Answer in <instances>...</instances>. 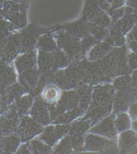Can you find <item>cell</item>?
Instances as JSON below:
<instances>
[{"instance_id": "obj_1", "label": "cell", "mask_w": 137, "mask_h": 154, "mask_svg": "<svg viewBox=\"0 0 137 154\" xmlns=\"http://www.w3.org/2000/svg\"><path fill=\"white\" fill-rule=\"evenodd\" d=\"M128 47L124 45L114 47L103 58L96 61V68L91 85L110 83L116 77L132 73L128 63Z\"/></svg>"}, {"instance_id": "obj_2", "label": "cell", "mask_w": 137, "mask_h": 154, "mask_svg": "<svg viewBox=\"0 0 137 154\" xmlns=\"http://www.w3.org/2000/svg\"><path fill=\"white\" fill-rule=\"evenodd\" d=\"M28 4L14 0H7L4 3L0 12L7 20L12 23L18 29H22L28 24Z\"/></svg>"}, {"instance_id": "obj_3", "label": "cell", "mask_w": 137, "mask_h": 154, "mask_svg": "<svg viewBox=\"0 0 137 154\" xmlns=\"http://www.w3.org/2000/svg\"><path fill=\"white\" fill-rule=\"evenodd\" d=\"M54 84L63 91L74 90L82 85L80 75L75 60L71 61L67 67L56 71Z\"/></svg>"}, {"instance_id": "obj_4", "label": "cell", "mask_w": 137, "mask_h": 154, "mask_svg": "<svg viewBox=\"0 0 137 154\" xmlns=\"http://www.w3.org/2000/svg\"><path fill=\"white\" fill-rule=\"evenodd\" d=\"M58 47L63 51L71 61L80 59V39L69 35L63 30L53 32Z\"/></svg>"}, {"instance_id": "obj_5", "label": "cell", "mask_w": 137, "mask_h": 154, "mask_svg": "<svg viewBox=\"0 0 137 154\" xmlns=\"http://www.w3.org/2000/svg\"><path fill=\"white\" fill-rule=\"evenodd\" d=\"M77 104L75 89L64 90L55 104H48L52 123L54 120L65 112L72 110Z\"/></svg>"}, {"instance_id": "obj_6", "label": "cell", "mask_w": 137, "mask_h": 154, "mask_svg": "<svg viewBox=\"0 0 137 154\" xmlns=\"http://www.w3.org/2000/svg\"><path fill=\"white\" fill-rule=\"evenodd\" d=\"M91 127L92 124L90 120H83L80 118L70 124L68 135L72 143L73 152H82L85 135Z\"/></svg>"}, {"instance_id": "obj_7", "label": "cell", "mask_w": 137, "mask_h": 154, "mask_svg": "<svg viewBox=\"0 0 137 154\" xmlns=\"http://www.w3.org/2000/svg\"><path fill=\"white\" fill-rule=\"evenodd\" d=\"M50 30L48 28H42L37 23L27 24L21 29V51L20 53L30 52L36 48V45L39 36L44 32Z\"/></svg>"}, {"instance_id": "obj_8", "label": "cell", "mask_w": 137, "mask_h": 154, "mask_svg": "<svg viewBox=\"0 0 137 154\" xmlns=\"http://www.w3.org/2000/svg\"><path fill=\"white\" fill-rule=\"evenodd\" d=\"M116 90L110 83L95 85L92 88L90 105L95 106L112 107Z\"/></svg>"}, {"instance_id": "obj_9", "label": "cell", "mask_w": 137, "mask_h": 154, "mask_svg": "<svg viewBox=\"0 0 137 154\" xmlns=\"http://www.w3.org/2000/svg\"><path fill=\"white\" fill-rule=\"evenodd\" d=\"M43 129L42 125L34 121L30 116L25 115L19 119L16 135L22 143H26L39 136Z\"/></svg>"}, {"instance_id": "obj_10", "label": "cell", "mask_w": 137, "mask_h": 154, "mask_svg": "<svg viewBox=\"0 0 137 154\" xmlns=\"http://www.w3.org/2000/svg\"><path fill=\"white\" fill-rule=\"evenodd\" d=\"M21 35L19 32H12L8 35L0 50V61L10 63L20 54Z\"/></svg>"}, {"instance_id": "obj_11", "label": "cell", "mask_w": 137, "mask_h": 154, "mask_svg": "<svg viewBox=\"0 0 137 154\" xmlns=\"http://www.w3.org/2000/svg\"><path fill=\"white\" fill-rule=\"evenodd\" d=\"M70 125L53 124L44 127L38 137L45 143L53 147L62 138L67 135L69 132Z\"/></svg>"}, {"instance_id": "obj_12", "label": "cell", "mask_w": 137, "mask_h": 154, "mask_svg": "<svg viewBox=\"0 0 137 154\" xmlns=\"http://www.w3.org/2000/svg\"><path fill=\"white\" fill-rule=\"evenodd\" d=\"M19 116L13 104L10 105L5 112L0 115V129L3 136L16 134L19 123Z\"/></svg>"}, {"instance_id": "obj_13", "label": "cell", "mask_w": 137, "mask_h": 154, "mask_svg": "<svg viewBox=\"0 0 137 154\" xmlns=\"http://www.w3.org/2000/svg\"><path fill=\"white\" fill-rule=\"evenodd\" d=\"M115 113H110L98 122L91 127L88 130V133L96 134L108 139H115L118 135L115 125Z\"/></svg>"}, {"instance_id": "obj_14", "label": "cell", "mask_w": 137, "mask_h": 154, "mask_svg": "<svg viewBox=\"0 0 137 154\" xmlns=\"http://www.w3.org/2000/svg\"><path fill=\"white\" fill-rule=\"evenodd\" d=\"M29 115L34 121L45 127L52 123L48 104L43 100L40 95L34 98V101L29 111Z\"/></svg>"}, {"instance_id": "obj_15", "label": "cell", "mask_w": 137, "mask_h": 154, "mask_svg": "<svg viewBox=\"0 0 137 154\" xmlns=\"http://www.w3.org/2000/svg\"><path fill=\"white\" fill-rule=\"evenodd\" d=\"M114 144L115 141L112 139L88 132L85 135L82 152H102Z\"/></svg>"}, {"instance_id": "obj_16", "label": "cell", "mask_w": 137, "mask_h": 154, "mask_svg": "<svg viewBox=\"0 0 137 154\" xmlns=\"http://www.w3.org/2000/svg\"><path fill=\"white\" fill-rule=\"evenodd\" d=\"M88 22L86 20L80 17L73 22L55 26L50 28V30L54 32L58 30H63L72 36L80 39L88 33Z\"/></svg>"}, {"instance_id": "obj_17", "label": "cell", "mask_w": 137, "mask_h": 154, "mask_svg": "<svg viewBox=\"0 0 137 154\" xmlns=\"http://www.w3.org/2000/svg\"><path fill=\"white\" fill-rule=\"evenodd\" d=\"M28 92L22 84L16 82L7 88L4 96L0 99V115L4 113L10 105Z\"/></svg>"}, {"instance_id": "obj_18", "label": "cell", "mask_w": 137, "mask_h": 154, "mask_svg": "<svg viewBox=\"0 0 137 154\" xmlns=\"http://www.w3.org/2000/svg\"><path fill=\"white\" fill-rule=\"evenodd\" d=\"M18 76L15 69L8 63L0 61V99L10 85L16 83Z\"/></svg>"}, {"instance_id": "obj_19", "label": "cell", "mask_w": 137, "mask_h": 154, "mask_svg": "<svg viewBox=\"0 0 137 154\" xmlns=\"http://www.w3.org/2000/svg\"><path fill=\"white\" fill-rule=\"evenodd\" d=\"M135 100V99L131 93L129 88L124 90L116 91L112 112L115 114L127 112L130 104Z\"/></svg>"}, {"instance_id": "obj_20", "label": "cell", "mask_w": 137, "mask_h": 154, "mask_svg": "<svg viewBox=\"0 0 137 154\" xmlns=\"http://www.w3.org/2000/svg\"><path fill=\"white\" fill-rule=\"evenodd\" d=\"M38 50L34 49L30 52L20 53L14 61V66L18 73L32 69L37 67Z\"/></svg>"}, {"instance_id": "obj_21", "label": "cell", "mask_w": 137, "mask_h": 154, "mask_svg": "<svg viewBox=\"0 0 137 154\" xmlns=\"http://www.w3.org/2000/svg\"><path fill=\"white\" fill-rule=\"evenodd\" d=\"M118 146L120 153H128L137 148V133L128 129L120 133L118 138Z\"/></svg>"}, {"instance_id": "obj_22", "label": "cell", "mask_w": 137, "mask_h": 154, "mask_svg": "<svg viewBox=\"0 0 137 154\" xmlns=\"http://www.w3.org/2000/svg\"><path fill=\"white\" fill-rule=\"evenodd\" d=\"M133 12L134 9L126 5L124 16L121 18H120L116 23L110 26V28L118 31V32L123 34L124 35L127 36V34L132 30V28L135 24Z\"/></svg>"}, {"instance_id": "obj_23", "label": "cell", "mask_w": 137, "mask_h": 154, "mask_svg": "<svg viewBox=\"0 0 137 154\" xmlns=\"http://www.w3.org/2000/svg\"><path fill=\"white\" fill-rule=\"evenodd\" d=\"M18 74V79L19 83L25 88L28 93L32 92L37 86L40 75V72L38 67H36Z\"/></svg>"}, {"instance_id": "obj_24", "label": "cell", "mask_w": 137, "mask_h": 154, "mask_svg": "<svg viewBox=\"0 0 137 154\" xmlns=\"http://www.w3.org/2000/svg\"><path fill=\"white\" fill-rule=\"evenodd\" d=\"M112 111V107H102L95 106L89 105L86 112L80 118L83 120H90L92 124V126L98 122L101 119L105 117L106 116L109 115Z\"/></svg>"}, {"instance_id": "obj_25", "label": "cell", "mask_w": 137, "mask_h": 154, "mask_svg": "<svg viewBox=\"0 0 137 154\" xmlns=\"http://www.w3.org/2000/svg\"><path fill=\"white\" fill-rule=\"evenodd\" d=\"M113 48L114 47L103 40L102 41L98 42L91 48L86 56V58L90 61H98L109 53Z\"/></svg>"}, {"instance_id": "obj_26", "label": "cell", "mask_w": 137, "mask_h": 154, "mask_svg": "<svg viewBox=\"0 0 137 154\" xmlns=\"http://www.w3.org/2000/svg\"><path fill=\"white\" fill-rule=\"evenodd\" d=\"M21 141L18 135L12 134L10 135L3 136L0 142V153H15L18 150Z\"/></svg>"}, {"instance_id": "obj_27", "label": "cell", "mask_w": 137, "mask_h": 154, "mask_svg": "<svg viewBox=\"0 0 137 154\" xmlns=\"http://www.w3.org/2000/svg\"><path fill=\"white\" fill-rule=\"evenodd\" d=\"M37 67L40 73L49 71H56L54 67L52 51L48 52V51L38 50Z\"/></svg>"}, {"instance_id": "obj_28", "label": "cell", "mask_w": 137, "mask_h": 154, "mask_svg": "<svg viewBox=\"0 0 137 154\" xmlns=\"http://www.w3.org/2000/svg\"><path fill=\"white\" fill-rule=\"evenodd\" d=\"M58 47L55 37L50 30L44 32L39 36L36 45L37 50L52 52Z\"/></svg>"}, {"instance_id": "obj_29", "label": "cell", "mask_w": 137, "mask_h": 154, "mask_svg": "<svg viewBox=\"0 0 137 154\" xmlns=\"http://www.w3.org/2000/svg\"><path fill=\"white\" fill-rule=\"evenodd\" d=\"M34 101V97L31 95L30 94L27 93L19 97L18 99H17L13 102V104L18 113L19 118L29 113L30 108L32 106Z\"/></svg>"}, {"instance_id": "obj_30", "label": "cell", "mask_w": 137, "mask_h": 154, "mask_svg": "<svg viewBox=\"0 0 137 154\" xmlns=\"http://www.w3.org/2000/svg\"><path fill=\"white\" fill-rule=\"evenodd\" d=\"M60 95V89L54 84L46 85L40 93L41 98L48 104H55L58 100Z\"/></svg>"}, {"instance_id": "obj_31", "label": "cell", "mask_w": 137, "mask_h": 154, "mask_svg": "<svg viewBox=\"0 0 137 154\" xmlns=\"http://www.w3.org/2000/svg\"><path fill=\"white\" fill-rule=\"evenodd\" d=\"M31 153L34 154H46L52 153L53 147L41 140L38 137L26 142Z\"/></svg>"}, {"instance_id": "obj_32", "label": "cell", "mask_w": 137, "mask_h": 154, "mask_svg": "<svg viewBox=\"0 0 137 154\" xmlns=\"http://www.w3.org/2000/svg\"><path fill=\"white\" fill-rule=\"evenodd\" d=\"M104 40L112 47H122L126 45L127 42L126 36L111 28H109L108 35Z\"/></svg>"}, {"instance_id": "obj_33", "label": "cell", "mask_w": 137, "mask_h": 154, "mask_svg": "<svg viewBox=\"0 0 137 154\" xmlns=\"http://www.w3.org/2000/svg\"><path fill=\"white\" fill-rule=\"evenodd\" d=\"M52 58L54 67L56 71L67 67L71 62V60L58 47L52 51Z\"/></svg>"}, {"instance_id": "obj_34", "label": "cell", "mask_w": 137, "mask_h": 154, "mask_svg": "<svg viewBox=\"0 0 137 154\" xmlns=\"http://www.w3.org/2000/svg\"><path fill=\"white\" fill-rule=\"evenodd\" d=\"M115 125L118 133L130 129L132 125V120L127 112H122L116 114Z\"/></svg>"}, {"instance_id": "obj_35", "label": "cell", "mask_w": 137, "mask_h": 154, "mask_svg": "<svg viewBox=\"0 0 137 154\" xmlns=\"http://www.w3.org/2000/svg\"><path fill=\"white\" fill-rule=\"evenodd\" d=\"M102 10L98 5V0H84V4L81 17L88 21Z\"/></svg>"}, {"instance_id": "obj_36", "label": "cell", "mask_w": 137, "mask_h": 154, "mask_svg": "<svg viewBox=\"0 0 137 154\" xmlns=\"http://www.w3.org/2000/svg\"><path fill=\"white\" fill-rule=\"evenodd\" d=\"M53 153H71L73 152V148L71 143L69 135H66L62 138L53 147Z\"/></svg>"}, {"instance_id": "obj_37", "label": "cell", "mask_w": 137, "mask_h": 154, "mask_svg": "<svg viewBox=\"0 0 137 154\" xmlns=\"http://www.w3.org/2000/svg\"><path fill=\"white\" fill-rule=\"evenodd\" d=\"M98 41L89 33H87L82 38H80V59H84L89 52L90 50L95 45L98 43Z\"/></svg>"}, {"instance_id": "obj_38", "label": "cell", "mask_w": 137, "mask_h": 154, "mask_svg": "<svg viewBox=\"0 0 137 154\" xmlns=\"http://www.w3.org/2000/svg\"><path fill=\"white\" fill-rule=\"evenodd\" d=\"M88 22L106 28H109L111 26V19L110 16L108 15L106 12L102 10L95 14L88 20Z\"/></svg>"}, {"instance_id": "obj_39", "label": "cell", "mask_w": 137, "mask_h": 154, "mask_svg": "<svg viewBox=\"0 0 137 154\" xmlns=\"http://www.w3.org/2000/svg\"><path fill=\"white\" fill-rule=\"evenodd\" d=\"M108 29L90 22H88V32L93 36L98 42L102 41L108 34Z\"/></svg>"}, {"instance_id": "obj_40", "label": "cell", "mask_w": 137, "mask_h": 154, "mask_svg": "<svg viewBox=\"0 0 137 154\" xmlns=\"http://www.w3.org/2000/svg\"><path fill=\"white\" fill-rule=\"evenodd\" d=\"M132 80H131V76L129 75H122L116 77L112 80V86L116 91L122 90L127 89L129 88Z\"/></svg>"}, {"instance_id": "obj_41", "label": "cell", "mask_w": 137, "mask_h": 154, "mask_svg": "<svg viewBox=\"0 0 137 154\" xmlns=\"http://www.w3.org/2000/svg\"><path fill=\"white\" fill-rule=\"evenodd\" d=\"M125 9H126V5L118 8H110V9H108L106 12L111 19V26L116 23L120 18H121L124 16L125 13Z\"/></svg>"}, {"instance_id": "obj_42", "label": "cell", "mask_w": 137, "mask_h": 154, "mask_svg": "<svg viewBox=\"0 0 137 154\" xmlns=\"http://www.w3.org/2000/svg\"><path fill=\"white\" fill-rule=\"evenodd\" d=\"M127 112L132 121H137V100L130 104Z\"/></svg>"}, {"instance_id": "obj_43", "label": "cell", "mask_w": 137, "mask_h": 154, "mask_svg": "<svg viewBox=\"0 0 137 154\" xmlns=\"http://www.w3.org/2000/svg\"><path fill=\"white\" fill-rule=\"evenodd\" d=\"M128 63L131 70L137 69V53L131 52L128 53Z\"/></svg>"}, {"instance_id": "obj_44", "label": "cell", "mask_w": 137, "mask_h": 154, "mask_svg": "<svg viewBox=\"0 0 137 154\" xmlns=\"http://www.w3.org/2000/svg\"><path fill=\"white\" fill-rule=\"evenodd\" d=\"M126 38L128 42L131 41H137V24H135L132 30L127 34Z\"/></svg>"}, {"instance_id": "obj_45", "label": "cell", "mask_w": 137, "mask_h": 154, "mask_svg": "<svg viewBox=\"0 0 137 154\" xmlns=\"http://www.w3.org/2000/svg\"><path fill=\"white\" fill-rule=\"evenodd\" d=\"M16 153H21V154H30L31 153L30 150L28 147L26 143H23L22 144L19 145L18 150H17Z\"/></svg>"}, {"instance_id": "obj_46", "label": "cell", "mask_w": 137, "mask_h": 154, "mask_svg": "<svg viewBox=\"0 0 137 154\" xmlns=\"http://www.w3.org/2000/svg\"><path fill=\"white\" fill-rule=\"evenodd\" d=\"M110 4L112 8H118L126 5L125 0H110Z\"/></svg>"}, {"instance_id": "obj_47", "label": "cell", "mask_w": 137, "mask_h": 154, "mask_svg": "<svg viewBox=\"0 0 137 154\" xmlns=\"http://www.w3.org/2000/svg\"><path fill=\"white\" fill-rule=\"evenodd\" d=\"M98 5L101 9L102 11H104V12H106V11L110 9L111 5L109 2H108L107 0H98Z\"/></svg>"}, {"instance_id": "obj_48", "label": "cell", "mask_w": 137, "mask_h": 154, "mask_svg": "<svg viewBox=\"0 0 137 154\" xmlns=\"http://www.w3.org/2000/svg\"><path fill=\"white\" fill-rule=\"evenodd\" d=\"M11 32H4V31L0 30V50L2 48L3 45H4L5 41H6L8 35H10Z\"/></svg>"}, {"instance_id": "obj_49", "label": "cell", "mask_w": 137, "mask_h": 154, "mask_svg": "<svg viewBox=\"0 0 137 154\" xmlns=\"http://www.w3.org/2000/svg\"><path fill=\"white\" fill-rule=\"evenodd\" d=\"M128 42V47L131 52L137 53V41H131Z\"/></svg>"}, {"instance_id": "obj_50", "label": "cell", "mask_w": 137, "mask_h": 154, "mask_svg": "<svg viewBox=\"0 0 137 154\" xmlns=\"http://www.w3.org/2000/svg\"><path fill=\"white\" fill-rule=\"evenodd\" d=\"M132 75H131V80H132V84L131 85L137 87V69H134L132 71Z\"/></svg>"}, {"instance_id": "obj_51", "label": "cell", "mask_w": 137, "mask_h": 154, "mask_svg": "<svg viewBox=\"0 0 137 154\" xmlns=\"http://www.w3.org/2000/svg\"><path fill=\"white\" fill-rule=\"evenodd\" d=\"M126 5L132 8L134 10H137V0H125Z\"/></svg>"}, {"instance_id": "obj_52", "label": "cell", "mask_w": 137, "mask_h": 154, "mask_svg": "<svg viewBox=\"0 0 137 154\" xmlns=\"http://www.w3.org/2000/svg\"><path fill=\"white\" fill-rule=\"evenodd\" d=\"M6 1H7V0H0V10L1 9L3 6H4V3Z\"/></svg>"}, {"instance_id": "obj_53", "label": "cell", "mask_w": 137, "mask_h": 154, "mask_svg": "<svg viewBox=\"0 0 137 154\" xmlns=\"http://www.w3.org/2000/svg\"><path fill=\"white\" fill-rule=\"evenodd\" d=\"M2 137H3V135H2V133H1V129H0V142H1V140Z\"/></svg>"}, {"instance_id": "obj_54", "label": "cell", "mask_w": 137, "mask_h": 154, "mask_svg": "<svg viewBox=\"0 0 137 154\" xmlns=\"http://www.w3.org/2000/svg\"><path fill=\"white\" fill-rule=\"evenodd\" d=\"M3 18H4V17L3 16V15L1 14V12H0V20H1Z\"/></svg>"}, {"instance_id": "obj_55", "label": "cell", "mask_w": 137, "mask_h": 154, "mask_svg": "<svg viewBox=\"0 0 137 154\" xmlns=\"http://www.w3.org/2000/svg\"><path fill=\"white\" fill-rule=\"evenodd\" d=\"M107 1H108V2H109V3H110V0H107Z\"/></svg>"}]
</instances>
